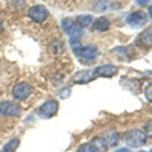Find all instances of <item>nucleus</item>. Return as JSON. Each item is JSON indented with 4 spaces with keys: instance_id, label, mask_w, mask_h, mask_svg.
<instances>
[{
    "instance_id": "1",
    "label": "nucleus",
    "mask_w": 152,
    "mask_h": 152,
    "mask_svg": "<svg viewBox=\"0 0 152 152\" xmlns=\"http://www.w3.org/2000/svg\"><path fill=\"white\" fill-rule=\"evenodd\" d=\"M73 50H75V55L82 59V62H93L99 56V50L96 46H78Z\"/></svg>"
},
{
    "instance_id": "2",
    "label": "nucleus",
    "mask_w": 152,
    "mask_h": 152,
    "mask_svg": "<svg viewBox=\"0 0 152 152\" xmlns=\"http://www.w3.org/2000/svg\"><path fill=\"white\" fill-rule=\"evenodd\" d=\"M125 142L131 148H140L146 143V134L140 129H131V131L126 132Z\"/></svg>"
},
{
    "instance_id": "3",
    "label": "nucleus",
    "mask_w": 152,
    "mask_h": 152,
    "mask_svg": "<svg viewBox=\"0 0 152 152\" xmlns=\"http://www.w3.org/2000/svg\"><path fill=\"white\" fill-rule=\"evenodd\" d=\"M28 14H29V18L35 23H46L49 18H50V14H49V11L46 6L43 5H34L29 8L28 11Z\"/></svg>"
},
{
    "instance_id": "4",
    "label": "nucleus",
    "mask_w": 152,
    "mask_h": 152,
    "mask_svg": "<svg viewBox=\"0 0 152 152\" xmlns=\"http://www.w3.org/2000/svg\"><path fill=\"white\" fill-rule=\"evenodd\" d=\"M21 113V107L12 100H2L0 102V116L3 117H17Z\"/></svg>"
},
{
    "instance_id": "5",
    "label": "nucleus",
    "mask_w": 152,
    "mask_h": 152,
    "mask_svg": "<svg viewBox=\"0 0 152 152\" xmlns=\"http://www.w3.org/2000/svg\"><path fill=\"white\" fill-rule=\"evenodd\" d=\"M56 113H58V102L55 99H49L40 107L38 116L43 117V119H50V117H53Z\"/></svg>"
},
{
    "instance_id": "6",
    "label": "nucleus",
    "mask_w": 152,
    "mask_h": 152,
    "mask_svg": "<svg viewBox=\"0 0 152 152\" xmlns=\"http://www.w3.org/2000/svg\"><path fill=\"white\" fill-rule=\"evenodd\" d=\"M61 26H62V31H64L67 35H70V38L72 37H76V38H81V35H82V26H79L78 23H75L72 18H64L61 21Z\"/></svg>"
},
{
    "instance_id": "7",
    "label": "nucleus",
    "mask_w": 152,
    "mask_h": 152,
    "mask_svg": "<svg viewBox=\"0 0 152 152\" xmlns=\"http://www.w3.org/2000/svg\"><path fill=\"white\" fill-rule=\"evenodd\" d=\"M32 93V87L26 82H20L17 84L14 88H12V96H14L15 100H24L28 99Z\"/></svg>"
},
{
    "instance_id": "8",
    "label": "nucleus",
    "mask_w": 152,
    "mask_h": 152,
    "mask_svg": "<svg viewBox=\"0 0 152 152\" xmlns=\"http://www.w3.org/2000/svg\"><path fill=\"white\" fill-rule=\"evenodd\" d=\"M126 21H128L131 26H143V24L148 23V15L143 11H135L132 14H129L126 17Z\"/></svg>"
},
{
    "instance_id": "9",
    "label": "nucleus",
    "mask_w": 152,
    "mask_h": 152,
    "mask_svg": "<svg viewBox=\"0 0 152 152\" xmlns=\"http://www.w3.org/2000/svg\"><path fill=\"white\" fill-rule=\"evenodd\" d=\"M93 73H94V76H105V78H110V76L117 73V67L113 66V64H104V66L96 67V70Z\"/></svg>"
},
{
    "instance_id": "10",
    "label": "nucleus",
    "mask_w": 152,
    "mask_h": 152,
    "mask_svg": "<svg viewBox=\"0 0 152 152\" xmlns=\"http://www.w3.org/2000/svg\"><path fill=\"white\" fill-rule=\"evenodd\" d=\"M137 43L143 47H152V29H145L140 35H138Z\"/></svg>"
},
{
    "instance_id": "11",
    "label": "nucleus",
    "mask_w": 152,
    "mask_h": 152,
    "mask_svg": "<svg viewBox=\"0 0 152 152\" xmlns=\"http://www.w3.org/2000/svg\"><path fill=\"white\" fill-rule=\"evenodd\" d=\"M91 28H93V31H96V32L108 31V29H110V20L105 18V17H99V18H96V20L93 21Z\"/></svg>"
},
{
    "instance_id": "12",
    "label": "nucleus",
    "mask_w": 152,
    "mask_h": 152,
    "mask_svg": "<svg viewBox=\"0 0 152 152\" xmlns=\"http://www.w3.org/2000/svg\"><path fill=\"white\" fill-rule=\"evenodd\" d=\"M94 78V75L91 70H81L75 75V82H81V84H85V82H90L91 79Z\"/></svg>"
},
{
    "instance_id": "13",
    "label": "nucleus",
    "mask_w": 152,
    "mask_h": 152,
    "mask_svg": "<svg viewBox=\"0 0 152 152\" xmlns=\"http://www.w3.org/2000/svg\"><path fill=\"white\" fill-rule=\"evenodd\" d=\"M93 145H94V148L97 149V152H105V151L108 149V145H107V142H105L104 135H102V137H96L94 140H93Z\"/></svg>"
},
{
    "instance_id": "14",
    "label": "nucleus",
    "mask_w": 152,
    "mask_h": 152,
    "mask_svg": "<svg viewBox=\"0 0 152 152\" xmlns=\"http://www.w3.org/2000/svg\"><path fill=\"white\" fill-rule=\"evenodd\" d=\"M18 145H20V140H18V138H11V140L3 146L2 152H15L17 148H18Z\"/></svg>"
},
{
    "instance_id": "15",
    "label": "nucleus",
    "mask_w": 152,
    "mask_h": 152,
    "mask_svg": "<svg viewBox=\"0 0 152 152\" xmlns=\"http://www.w3.org/2000/svg\"><path fill=\"white\" fill-rule=\"evenodd\" d=\"M104 138H105V142H107V145H108V148H110V146L117 145V142H119V134H117V132H110V134H107Z\"/></svg>"
},
{
    "instance_id": "16",
    "label": "nucleus",
    "mask_w": 152,
    "mask_h": 152,
    "mask_svg": "<svg viewBox=\"0 0 152 152\" xmlns=\"http://www.w3.org/2000/svg\"><path fill=\"white\" fill-rule=\"evenodd\" d=\"M93 21H94V20H93L91 15H79V17H78V23H79V26H82V28L91 26Z\"/></svg>"
},
{
    "instance_id": "17",
    "label": "nucleus",
    "mask_w": 152,
    "mask_h": 152,
    "mask_svg": "<svg viewBox=\"0 0 152 152\" xmlns=\"http://www.w3.org/2000/svg\"><path fill=\"white\" fill-rule=\"evenodd\" d=\"M108 8V0H96V3H94V9L96 11H105Z\"/></svg>"
},
{
    "instance_id": "18",
    "label": "nucleus",
    "mask_w": 152,
    "mask_h": 152,
    "mask_svg": "<svg viewBox=\"0 0 152 152\" xmlns=\"http://www.w3.org/2000/svg\"><path fill=\"white\" fill-rule=\"evenodd\" d=\"M78 152H97V149L94 148L93 143H85V145H82V146L79 148Z\"/></svg>"
},
{
    "instance_id": "19",
    "label": "nucleus",
    "mask_w": 152,
    "mask_h": 152,
    "mask_svg": "<svg viewBox=\"0 0 152 152\" xmlns=\"http://www.w3.org/2000/svg\"><path fill=\"white\" fill-rule=\"evenodd\" d=\"M62 49H64V44H62V41H59V40H56V41L52 44V52H53V53H61Z\"/></svg>"
},
{
    "instance_id": "20",
    "label": "nucleus",
    "mask_w": 152,
    "mask_h": 152,
    "mask_svg": "<svg viewBox=\"0 0 152 152\" xmlns=\"http://www.w3.org/2000/svg\"><path fill=\"white\" fill-rule=\"evenodd\" d=\"M145 94H146V97H148L149 102H152V82H149V84L146 85V88H145Z\"/></svg>"
},
{
    "instance_id": "21",
    "label": "nucleus",
    "mask_w": 152,
    "mask_h": 152,
    "mask_svg": "<svg viewBox=\"0 0 152 152\" xmlns=\"http://www.w3.org/2000/svg\"><path fill=\"white\" fill-rule=\"evenodd\" d=\"M12 3H14V6L17 9H21L24 5H26V0H12Z\"/></svg>"
},
{
    "instance_id": "22",
    "label": "nucleus",
    "mask_w": 152,
    "mask_h": 152,
    "mask_svg": "<svg viewBox=\"0 0 152 152\" xmlns=\"http://www.w3.org/2000/svg\"><path fill=\"white\" fill-rule=\"evenodd\" d=\"M145 129H146V134H148L149 137H152V120H149V122L146 123Z\"/></svg>"
},
{
    "instance_id": "23",
    "label": "nucleus",
    "mask_w": 152,
    "mask_h": 152,
    "mask_svg": "<svg viewBox=\"0 0 152 152\" xmlns=\"http://www.w3.org/2000/svg\"><path fill=\"white\" fill-rule=\"evenodd\" d=\"M148 2H149V0H137V3L142 5V6H143V5H148Z\"/></svg>"
},
{
    "instance_id": "24",
    "label": "nucleus",
    "mask_w": 152,
    "mask_h": 152,
    "mask_svg": "<svg viewBox=\"0 0 152 152\" xmlns=\"http://www.w3.org/2000/svg\"><path fill=\"white\" fill-rule=\"evenodd\" d=\"M116 152H131V151H129L128 148H120V149H117Z\"/></svg>"
},
{
    "instance_id": "25",
    "label": "nucleus",
    "mask_w": 152,
    "mask_h": 152,
    "mask_svg": "<svg viewBox=\"0 0 152 152\" xmlns=\"http://www.w3.org/2000/svg\"><path fill=\"white\" fill-rule=\"evenodd\" d=\"M149 17H151V18H152V5H151V6H149Z\"/></svg>"
},
{
    "instance_id": "26",
    "label": "nucleus",
    "mask_w": 152,
    "mask_h": 152,
    "mask_svg": "<svg viewBox=\"0 0 152 152\" xmlns=\"http://www.w3.org/2000/svg\"><path fill=\"white\" fill-rule=\"evenodd\" d=\"M2 31H3V21L0 20V32H2Z\"/></svg>"
},
{
    "instance_id": "27",
    "label": "nucleus",
    "mask_w": 152,
    "mask_h": 152,
    "mask_svg": "<svg viewBox=\"0 0 152 152\" xmlns=\"http://www.w3.org/2000/svg\"><path fill=\"white\" fill-rule=\"evenodd\" d=\"M140 152H145V151H140Z\"/></svg>"
},
{
    "instance_id": "28",
    "label": "nucleus",
    "mask_w": 152,
    "mask_h": 152,
    "mask_svg": "<svg viewBox=\"0 0 152 152\" xmlns=\"http://www.w3.org/2000/svg\"><path fill=\"white\" fill-rule=\"evenodd\" d=\"M151 152H152V151H151Z\"/></svg>"
}]
</instances>
